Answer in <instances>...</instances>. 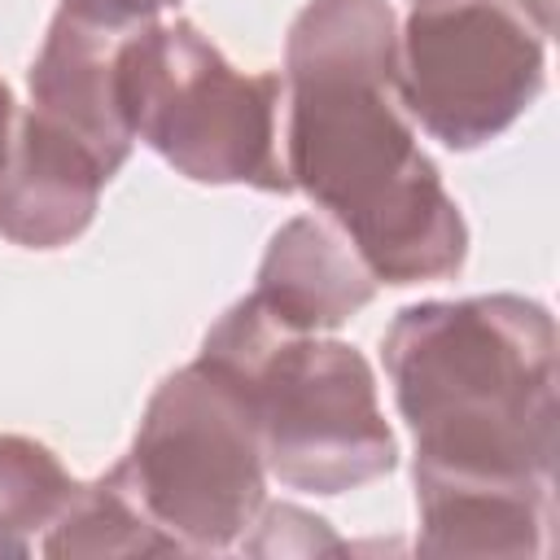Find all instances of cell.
Here are the masks:
<instances>
[{
  "label": "cell",
  "mask_w": 560,
  "mask_h": 560,
  "mask_svg": "<svg viewBox=\"0 0 560 560\" xmlns=\"http://www.w3.org/2000/svg\"><path fill=\"white\" fill-rule=\"evenodd\" d=\"M171 4H179V0H61V9H70L96 26H109V31H131V26L158 22V13Z\"/></svg>",
  "instance_id": "4fadbf2b"
},
{
  "label": "cell",
  "mask_w": 560,
  "mask_h": 560,
  "mask_svg": "<svg viewBox=\"0 0 560 560\" xmlns=\"http://www.w3.org/2000/svg\"><path fill=\"white\" fill-rule=\"evenodd\" d=\"M118 101L136 140L197 184L289 192L280 149V74L236 70L188 18L144 22L118 39Z\"/></svg>",
  "instance_id": "277c9868"
},
{
  "label": "cell",
  "mask_w": 560,
  "mask_h": 560,
  "mask_svg": "<svg viewBox=\"0 0 560 560\" xmlns=\"http://www.w3.org/2000/svg\"><path fill=\"white\" fill-rule=\"evenodd\" d=\"M118 39L122 31L61 9L31 66V109L88 144L109 175L131 158L136 144L118 101Z\"/></svg>",
  "instance_id": "ba28073f"
},
{
  "label": "cell",
  "mask_w": 560,
  "mask_h": 560,
  "mask_svg": "<svg viewBox=\"0 0 560 560\" xmlns=\"http://www.w3.org/2000/svg\"><path fill=\"white\" fill-rule=\"evenodd\" d=\"M109 171L88 144L39 109H22L0 171V236L26 249H57L88 232Z\"/></svg>",
  "instance_id": "52a82bcc"
},
{
  "label": "cell",
  "mask_w": 560,
  "mask_h": 560,
  "mask_svg": "<svg viewBox=\"0 0 560 560\" xmlns=\"http://www.w3.org/2000/svg\"><path fill=\"white\" fill-rule=\"evenodd\" d=\"M13 127H18V105H13V92L9 83L0 79V171L9 162V149H13Z\"/></svg>",
  "instance_id": "5bb4252c"
},
{
  "label": "cell",
  "mask_w": 560,
  "mask_h": 560,
  "mask_svg": "<svg viewBox=\"0 0 560 560\" xmlns=\"http://www.w3.org/2000/svg\"><path fill=\"white\" fill-rule=\"evenodd\" d=\"M376 284L337 223L298 214L271 236L249 298L289 332H332L376 298Z\"/></svg>",
  "instance_id": "9c48e42d"
},
{
  "label": "cell",
  "mask_w": 560,
  "mask_h": 560,
  "mask_svg": "<svg viewBox=\"0 0 560 560\" xmlns=\"http://www.w3.org/2000/svg\"><path fill=\"white\" fill-rule=\"evenodd\" d=\"M381 354L416 433V481L556 490V324L542 302H416L394 315Z\"/></svg>",
  "instance_id": "7a4b0ae2"
},
{
  "label": "cell",
  "mask_w": 560,
  "mask_h": 560,
  "mask_svg": "<svg viewBox=\"0 0 560 560\" xmlns=\"http://www.w3.org/2000/svg\"><path fill=\"white\" fill-rule=\"evenodd\" d=\"M179 551L131 494L118 468L79 486L48 525L44 556H171Z\"/></svg>",
  "instance_id": "8fae6325"
},
{
  "label": "cell",
  "mask_w": 560,
  "mask_h": 560,
  "mask_svg": "<svg viewBox=\"0 0 560 560\" xmlns=\"http://www.w3.org/2000/svg\"><path fill=\"white\" fill-rule=\"evenodd\" d=\"M394 70L389 0H306L284 39V171L376 280H446L468 258V228L416 144Z\"/></svg>",
  "instance_id": "6da1fadb"
},
{
  "label": "cell",
  "mask_w": 560,
  "mask_h": 560,
  "mask_svg": "<svg viewBox=\"0 0 560 560\" xmlns=\"http://www.w3.org/2000/svg\"><path fill=\"white\" fill-rule=\"evenodd\" d=\"M201 359L249 398L267 472L302 494H346L398 464L394 433L376 407V376L346 341L280 328L254 298L228 306Z\"/></svg>",
  "instance_id": "3957f363"
},
{
  "label": "cell",
  "mask_w": 560,
  "mask_h": 560,
  "mask_svg": "<svg viewBox=\"0 0 560 560\" xmlns=\"http://www.w3.org/2000/svg\"><path fill=\"white\" fill-rule=\"evenodd\" d=\"M79 481L61 459L22 433H0V556H26L31 534L48 529Z\"/></svg>",
  "instance_id": "7c38bea8"
},
{
  "label": "cell",
  "mask_w": 560,
  "mask_h": 560,
  "mask_svg": "<svg viewBox=\"0 0 560 560\" xmlns=\"http://www.w3.org/2000/svg\"><path fill=\"white\" fill-rule=\"evenodd\" d=\"M547 31L534 0H416L398 31L402 109L446 149H481L538 101Z\"/></svg>",
  "instance_id": "8992f818"
},
{
  "label": "cell",
  "mask_w": 560,
  "mask_h": 560,
  "mask_svg": "<svg viewBox=\"0 0 560 560\" xmlns=\"http://www.w3.org/2000/svg\"><path fill=\"white\" fill-rule=\"evenodd\" d=\"M424 556H508L529 560L547 551L556 521L551 486H490V481H416Z\"/></svg>",
  "instance_id": "30bf717a"
},
{
  "label": "cell",
  "mask_w": 560,
  "mask_h": 560,
  "mask_svg": "<svg viewBox=\"0 0 560 560\" xmlns=\"http://www.w3.org/2000/svg\"><path fill=\"white\" fill-rule=\"evenodd\" d=\"M179 551H223L267 503V464L249 398L201 354L171 372L114 464Z\"/></svg>",
  "instance_id": "5b68a950"
}]
</instances>
